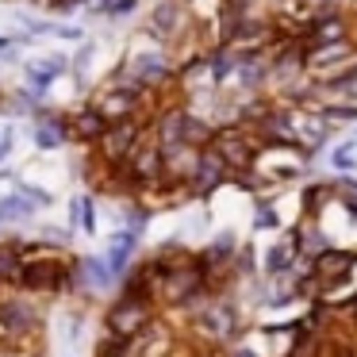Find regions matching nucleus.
Returning a JSON list of instances; mask_svg holds the SVG:
<instances>
[{
  "label": "nucleus",
  "instance_id": "7ed1b4c3",
  "mask_svg": "<svg viewBox=\"0 0 357 357\" xmlns=\"http://www.w3.org/2000/svg\"><path fill=\"white\" fill-rule=\"evenodd\" d=\"M96 146H100V154L108 158L112 165H127V158H131L135 146H139V127H135L131 119H123V123H108L104 135L96 139Z\"/></svg>",
  "mask_w": 357,
  "mask_h": 357
},
{
  "label": "nucleus",
  "instance_id": "6ab92c4d",
  "mask_svg": "<svg viewBox=\"0 0 357 357\" xmlns=\"http://www.w3.org/2000/svg\"><path fill=\"white\" fill-rule=\"evenodd\" d=\"M73 223H81L89 234L96 231V208H93V200H89V196H85V200H77V208H73Z\"/></svg>",
  "mask_w": 357,
  "mask_h": 357
},
{
  "label": "nucleus",
  "instance_id": "f3484780",
  "mask_svg": "<svg viewBox=\"0 0 357 357\" xmlns=\"http://www.w3.org/2000/svg\"><path fill=\"white\" fill-rule=\"evenodd\" d=\"M31 31H35V35H54V39H81L77 27H66V24H39V20H31Z\"/></svg>",
  "mask_w": 357,
  "mask_h": 357
},
{
  "label": "nucleus",
  "instance_id": "20e7f679",
  "mask_svg": "<svg viewBox=\"0 0 357 357\" xmlns=\"http://www.w3.org/2000/svg\"><path fill=\"white\" fill-rule=\"evenodd\" d=\"M66 280H70V273L58 261H20L16 284L31 288V292H62Z\"/></svg>",
  "mask_w": 357,
  "mask_h": 357
},
{
  "label": "nucleus",
  "instance_id": "f8f14e48",
  "mask_svg": "<svg viewBox=\"0 0 357 357\" xmlns=\"http://www.w3.org/2000/svg\"><path fill=\"white\" fill-rule=\"evenodd\" d=\"M223 173H227V165L219 162L215 154H211V146H208V150H200V158H196V173H192V181H196V185H200L204 192H208V188L215 185V181L223 177Z\"/></svg>",
  "mask_w": 357,
  "mask_h": 357
},
{
  "label": "nucleus",
  "instance_id": "aec40b11",
  "mask_svg": "<svg viewBox=\"0 0 357 357\" xmlns=\"http://www.w3.org/2000/svg\"><path fill=\"white\" fill-rule=\"evenodd\" d=\"M288 261H292V250L273 246V250H269V265H265V269H269V273H284V269H288Z\"/></svg>",
  "mask_w": 357,
  "mask_h": 357
},
{
  "label": "nucleus",
  "instance_id": "ddd939ff",
  "mask_svg": "<svg viewBox=\"0 0 357 357\" xmlns=\"http://www.w3.org/2000/svg\"><path fill=\"white\" fill-rule=\"evenodd\" d=\"M349 58V43L342 39V43H323V47H315L307 54V66L311 70H326V66H334V62H346Z\"/></svg>",
  "mask_w": 357,
  "mask_h": 357
},
{
  "label": "nucleus",
  "instance_id": "0eeeda50",
  "mask_svg": "<svg viewBox=\"0 0 357 357\" xmlns=\"http://www.w3.org/2000/svg\"><path fill=\"white\" fill-rule=\"evenodd\" d=\"M139 246V234L135 231H116L112 234V246H108V269H112V277H123L127 273V265H131V250Z\"/></svg>",
  "mask_w": 357,
  "mask_h": 357
},
{
  "label": "nucleus",
  "instance_id": "393cba45",
  "mask_svg": "<svg viewBox=\"0 0 357 357\" xmlns=\"http://www.w3.org/2000/svg\"><path fill=\"white\" fill-rule=\"evenodd\" d=\"M0 58H16V43L0 35Z\"/></svg>",
  "mask_w": 357,
  "mask_h": 357
},
{
  "label": "nucleus",
  "instance_id": "39448f33",
  "mask_svg": "<svg viewBox=\"0 0 357 357\" xmlns=\"http://www.w3.org/2000/svg\"><path fill=\"white\" fill-rule=\"evenodd\" d=\"M131 77H135V85H142V89H158L173 77V70H169V62H165V54H139L131 62Z\"/></svg>",
  "mask_w": 357,
  "mask_h": 357
},
{
  "label": "nucleus",
  "instance_id": "dca6fc26",
  "mask_svg": "<svg viewBox=\"0 0 357 357\" xmlns=\"http://www.w3.org/2000/svg\"><path fill=\"white\" fill-rule=\"evenodd\" d=\"M331 162H334V169L354 173V169H357V139H346V142H342V146L331 154Z\"/></svg>",
  "mask_w": 357,
  "mask_h": 357
},
{
  "label": "nucleus",
  "instance_id": "9d476101",
  "mask_svg": "<svg viewBox=\"0 0 357 357\" xmlns=\"http://www.w3.org/2000/svg\"><path fill=\"white\" fill-rule=\"evenodd\" d=\"M104 127L108 123H104V116L96 108H81L77 116L70 119V135H77L81 142H96L104 135Z\"/></svg>",
  "mask_w": 357,
  "mask_h": 357
},
{
  "label": "nucleus",
  "instance_id": "4be33fe9",
  "mask_svg": "<svg viewBox=\"0 0 357 357\" xmlns=\"http://www.w3.org/2000/svg\"><path fill=\"white\" fill-rule=\"evenodd\" d=\"M273 223H277V215H273V211H269V208H265V204H261V211H257V215H254V227H257V231H261V227H273Z\"/></svg>",
  "mask_w": 357,
  "mask_h": 357
},
{
  "label": "nucleus",
  "instance_id": "b1692460",
  "mask_svg": "<svg viewBox=\"0 0 357 357\" xmlns=\"http://www.w3.org/2000/svg\"><path fill=\"white\" fill-rule=\"evenodd\" d=\"M12 150V127H0V158Z\"/></svg>",
  "mask_w": 357,
  "mask_h": 357
},
{
  "label": "nucleus",
  "instance_id": "a878e982",
  "mask_svg": "<svg viewBox=\"0 0 357 357\" xmlns=\"http://www.w3.org/2000/svg\"><path fill=\"white\" fill-rule=\"evenodd\" d=\"M234 357H257V354H250V349H238V354H234Z\"/></svg>",
  "mask_w": 357,
  "mask_h": 357
},
{
  "label": "nucleus",
  "instance_id": "cd10ccee",
  "mask_svg": "<svg viewBox=\"0 0 357 357\" xmlns=\"http://www.w3.org/2000/svg\"><path fill=\"white\" fill-rule=\"evenodd\" d=\"M177 4H181V0H177Z\"/></svg>",
  "mask_w": 357,
  "mask_h": 357
},
{
  "label": "nucleus",
  "instance_id": "1a4fd4ad",
  "mask_svg": "<svg viewBox=\"0 0 357 357\" xmlns=\"http://www.w3.org/2000/svg\"><path fill=\"white\" fill-rule=\"evenodd\" d=\"M39 211V204L27 200L24 192H8L0 196V223H27V219Z\"/></svg>",
  "mask_w": 357,
  "mask_h": 357
},
{
  "label": "nucleus",
  "instance_id": "2eb2a0df",
  "mask_svg": "<svg viewBox=\"0 0 357 357\" xmlns=\"http://www.w3.org/2000/svg\"><path fill=\"white\" fill-rule=\"evenodd\" d=\"M81 273H85V280L93 288H104L112 280V269L104 261H96V257H85V261H81Z\"/></svg>",
  "mask_w": 357,
  "mask_h": 357
},
{
  "label": "nucleus",
  "instance_id": "9b49d317",
  "mask_svg": "<svg viewBox=\"0 0 357 357\" xmlns=\"http://www.w3.org/2000/svg\"><path fill=\"white\" fill-rule=\"evenodd\" d=\"M181 24H185V20H181L177 0H162V4L154 8V31L162 35V39H173V35L181 31Z\"/></svg>",
  "mask_w": 357,
  "mask_h": 357
},
{
  "label": "nucleus",
  "instance_id": "a211bd4d",
  "mask_svg": "<svg viewBox=\"0 0 357 357\" xmlns=\"http://www.w3.org/2000/svg\"><path fill=\"white\" fill-rule=\"evenodd\" d=\"M20 277V254L12 246H0V280H16Z\"/></svg>",
  "mask_w": 357,
  "mask_h": 357
},
{
  "label": "nucleus",
  "instance_id": "f257e3e1",
  "mask_svg": "<svg viewBox=\"0 0 357 357\" xmlns=\"http://www.w3.org/2000/svg\"><path fill=\"white\" fill-rule=\"evenodd\" d=\"M154 319V307H150V300H146V292H127L123 300L116 303V307L108 311V331L116 334V338H127V334H135V331H142V326Z\"/></svg>",
  "mask_w": 357,
  "mask_h": 357
},
{
  "label": "nucleus",
  "instance_id": "4468645a",
  "mask_svg": "<svg viewBox=\"0 0 357 357\" xmlns=\"http://www.w3.org/2000/svg\"><path fill=\"white\" fill-rule=\"evenodd\" d=\"M62 73V62H31L27 66V81H31V89H50V81Z\"/></svg>",
  "mask_w": 357,
  "mask_h": 357
},
{
  "label": "nucleus",
  "instance_id": "6e6552de",
  "mask_svg": "<svg viewBox=\"0 0 357 357\" xmlns=\"http://www.w3.org/2000/svg\"><path fill=\"white\" fill-rule=\"evenodd\" d=\"M35 119H39V123H35V146L39 150H58L66 142V123L62 119H50L47 108L35 112Z\"/></svg>",
  "mask_w": 357,
  "mask_h": 357
},
{
  "label": "nucleus",
  "instance_id": "bb28decb",
  "mask_svg": "<svg viewBox=\"0 0 357 357\" xmlns=\"http://www.w3.org/2000/svg\"><path fill=\"white\" fill-rule=\"evenodd\" d=\"M0 177H4V173H0Z\"/></svg>",
  "mask_w": 357,
  "mask_h": 357
},
{
  "label": "nucleus",
  "instance_id": "5701e85b",
  "mask_svg": "<svg viewBox=\"0 0 357 357\" xmlns=\"http://www.w3.org/2000/svg\"><path fill=\"white\" fill-rule=\"evenodd\" d=\"M139 0H116V4H108V16H123V12H131Z\"/></svg>",
  "mask_w": 357,
  "mask_h": 357
},
{
  "label": "nucleus",
  "instance_id": "f03ea898",
  "mask_svg": "<svg viewBox=\"0 0 357 357\" xmlns=\"http://www.w3.org/2000/svg\"><path fill=\"white\" fill-rule=\"evenodd\" d=\"M211 154L227 165V169H250L254 165V154H257V142H250L242 131H219L211 135Z\"/></svg>",
  "mask_w": 357,
  "mask_h": 357
},
{
  "label": "nucleus",
  "instance_id": "412c9836",
  "mask_svg": "<svg viewBox=\"0 0 357 357\" xmlns=\"http://www.w3.org/2000/svg\"><path fill=\"white\" fill-rule=\"evenodd\" d=\"M300 246L307 250V254H326V238L319 231H300Z\"/></svg>",
  "mask_w": 357,
  "mask_h": 357
},
{
  "label": "nucleus",
  "instance_id": "423d86ee",
  "mask_svg": "<svg viewBox=\"0 0 357 357\" xmlns=\"http://www.w3.org/2000/svg\"><path fill=\"white\" fill-rule=\"evenodd\" d=\"M0 326L12 334H24L35 326V311L24 300H16V296H0Z\"/></svg>",
  "mask_w": 357,
  "mask_h": 357
}]
</instances>
